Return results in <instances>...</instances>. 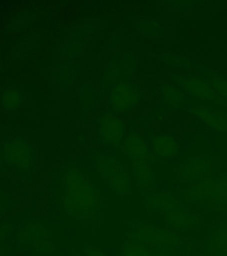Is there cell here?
Returning <instances> with one entry per match:
<instances>
[{"label":"cell","instance_id":"obj_1","mask_svg":"<svg viewBox=\"0 0 227 256\" xmlns=\"http://www.w3.org/2000/svg\"><path fill=\"white\" fill-rule=\"evenodd\" d=\"M61 202L67 216L87 228H96L101 218V196L91 180L76 169H70L62 180Z\"/></svg>","mask_w":227,"mask_h":256},{"label":"cell","instance_id":"obj_2","mask_svg":"<svg viewBox=\"0 0 227 256\" xmlns=\"http://www.w3.org/2000/svg\"><path fill=\"white\" fill-rule=\"evenodd\" d=\"M124 236L164 252L181 250L186 244L182 236L173 228H159L142 222H136Z\"/></svg>","mask_w":227,"mask_h":256},{"label":"cell","instance_id":"obj_3","mask_svg":"<svg viewBox=\"0 0 227 256\" xmlns=\"http://www.w3.org/2000/svg\"><path fill=\"white\" fill-rule=\"evenodd\" d=\"M184 202L205 204L212 212H227V176L209 178L188 188L184 194Z\"/></svg>","mask_w":227,"mask_h":256},{"label":"cell","instance_id":"obj_4","mask_svg":"<svg viewBox=\"0 0 227 256\" xmlns=\"http://www.w3.org/2000/svg\"><path fill=\"white\" fill-rule=\"evenodd\" d=\"M97 168L112 192L123 198L130 195L132 179L127 169L119 160L110 156H101L97 162Z\"/></svg>","mask_w":227,"mask_h":256},{"label":"cell","instance_id":"obj_5","mask_svg":"<svg viewBox=\"0 0 227 256\" xmlns=\"http://www.w3.org/2000/svg\"><path fill=\"white\" fill-rule=\"evenodd\" d=\"M18 242L24 246L32 248L34 251L52 254L58 251L57 246L50 240L47 228L40 222H29L18 234Z\"/></svg>","mask_w":227,"mask_h":256},{"label":"cell","instance_id":"obj_6","mask_svg":"<svg viewBox=\"0 0 227 256\" xmlns=\"http://www.w3.org/2000/svg\"><path fill=\"white\" fill-rule=\"evenodd\" d=\"M204 243V256H227V217L211 228Z\"/></svg>","mask_w":227,"mask_h":256},{"label":"cell","instance_id":"obj_7","mask_svg":"<svg viewBox=\"0 0 227 256\" xmlns=\"http://www.w3.org/2000/svg\"><path fill=\"white\" fill-rule=\"evenodd\" d=\"M187 254L186 249L164 252L124 236L119 256H185Z\"/></svg>","mask_w":227,"mask_h":256},{"label":"cell","instance_id":"obj_8","mask_svg":"<svg viewBox=\"0 0 227 256\" xmlns=\"http://www.w3.org/2000/svg\"><path fill=\"white\" fill-rule=\"evenodd\" d=\"M161 216L170 227L175 230H198L201 227V219L199 217L189 212L185 206L172 212H165Z\"/></svg>","mask_w":227,"mask_h":256},{"label":"cell","instance_id":"obj_9","mask_svg":"<svg viewBox=\"0 0 227 256\" xmlns=\"http://www.w3.org/2000/svg\"><path fill=\"white\" fill-rule=\"evenodd\" d=\"M212 164L206 158H194L184 163L180 168V176L187 182H198L210 178Z\"/></svg>","mask_w":227,"mask_h":256},{"label":"cell","instance_id":"obj_10","mask_svg":"<svg viewBox=\"0 0 227 256\" xmlns=\"http://www.w3.org/2000/svg\"><path fill=\"white\" fill-rule=\"evenodd\" d=\"M111 102L117 112H128L139 102V94L131 86L119 84L112 92Z\"/></svg>","mask_w":227,"mask_h":256},{"label":"cell","instance_id":"obj_11","mask_svg":"<svg viewBox=\"0 0 227 256\" xmlns=\"http://www.w3.org/2000/svg\"><path fill=\"white\" fill-rule=\"evenodd\" d=\"M5 158L9 164L15 168H28L32 162L31 150L24 142H12L5 150Z\"/></svg>","mask_w":227,"mask_h":256},{"label":"cell","instance_id":"obj_12","mask_svg":"<svg viewBox=\"0 0 227 256\" xmlns=\"http://www.w3.org/2000/svg\"><path fill=\"white\" fill-rule=\"evenodd\" d=\"M100 134L108 144H118L124 138V124L117 116L108 114L100 121Z\"/></svg>","mask_w":227,"mask_h":256},{"label":"cell","instance_id":"obj_13","mask_svg":"<svg viewBox=\"0 0 227 256\" xmlns=\"http://www.w3.org/2000/svg\"><path fill=\"white\" fill-rule=\"evenodd\" d=\"M182 206H183L180 203V200L171 196L170 194L164 193H156L149 195L147 202L148 211L160 216L165 212H172Z\"/></svg>","mask_w":227,"mask_h":256},{"label":"cell","instance_id":"obj_14","mask_svg":"<svg viewBox=\"0 0 227 256\" xmlns=\"http://www.w3.org/2000/svg\"><path fill=\"white\" fill-rule=\"evenodd\" d=\"M122 150L125 156L132 161L147 160L148 161L150 150L148 144L138 136H129L122 144Z\"/></svg>","mask_w":227,"mask_h":256},{"label":"cell","instance_id":"obj_15","mask_svg":"<svg viewBox=\"0 0 227 256\" xmlns=\"http://www.w3.org/2000/svg\"><path fill=\"white\" fill-rule=\"evenodd\" d=\"M132 172L133 178L140 187L151 188L155 184V177L149 162L147 160L132 161Z\"/></svg>","mask_w":227,"mask_h":256},{"label":"cell","instance_id":"obj_16","mask_svg":"<svg viewBox=\"0 0 227 256\" xmlns=\"http://www.w3.org/2000/svg\"><path fill=\"white\" fill-rule=\"evenodd\" d=\"M178 144L167 136H159L153 142V150L156 155L163 160H170L178 152Z\"/></svg>","mask_w":227,"mask_h":256},{"label":"cell","instance_id":"obj_17","mask_svg":"<svg viewBox=\"0 0 227 256\" xmlns=\"http://www.w3.org/2000/svg\"><path fill=\"white\" fill-rule=\"evenodd\" d=\"M2 102L6 110L14 112L20 108L22 102V96L18 90L10 88L4 92Z\"/></svg>","mask_w":227,"mask_h":256},{"label":"cell","instance_id":"obj_18","mask_svg":"<svg viewBox=\"0 0 227 256\" xmlns=\"http://www.w3.org/2000/svg\"><path fill=\"white\" fill-rule=\"evenodd\" d=\"M81 248L84 256H108L100 248L96 246L95 244L84 243L81 244Z\"/></svg>","mask_w":227,"mask_h":256},{"label":"cell","instance_id":"obj_19","mask_svg":"<svg viewBox=\"0 0 227 256\" xmlns=\"http://www.w3.org/2000/svg\"><path fill=\"white\" fill-rule=\"evenodd\" d=\"M11 228H12V224L10 222L0 224V241L4 240V238L7 236V234Z\"/></svg>","mask_w":227,"mask_h":256},{"label":"cell","instance_id":"obj_20","mask_svg":"<svg viewBox=\"0 0 227 256\" xmlns=\"http://www.w3.org/2000/svg\"><path fill=\"white\" fill-rule=\"evenodd\" d=\"M7 249L6 248L0 246V256H7Z\"/></svg>","mask_w":227,"mask_h":256},{"label":"cell","instance_id":"obj_21","mask_svg":"<svg viewBox=\"0 0 227 256\" xmlns=\"http://www.w3.org/2000/svg\"><path fill=\"white\" fill-rule=\"evenodd\" d=\"M71 252H72V256H82L80 252H77V251H76L75 249H73V248H71Z\"/></svg>","mask_w":227,"mask_h":256}]
</instances>
